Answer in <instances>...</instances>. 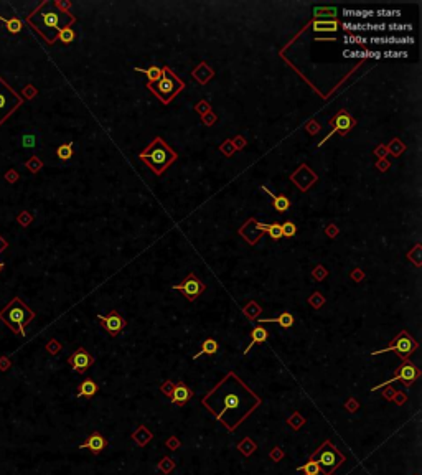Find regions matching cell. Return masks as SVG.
<instances>
[{"label":"cell","mask_w":422,"mask_h":475,"mask_svg":"<svg viewBox=\"0 0 422 475\" xmlns=\"http://www.w3.org/2000/svg\"><path fill=\"white\" fill-rule=\"evenodd\" d=\"M266 233L272 238L274 241H277V240H280L282 238V228H280V224L279 223H272V224H267L266 226Z\"/></svg>","instance_id":"cell-31"},{"label":"cell","mask_w":422,"mask_h":475,"mask_svg":"<svg viewBox=\"0 0 422 475\" xmlns=\"http://www.w3.org/2000/svg\"><path fill=\"white\" fill-rule=\"evenodd\" d=\"M177 158H178L177 152L171 150L162 137H155L154 141L138 154V160L147 163V167H150L155 175H162Z\"/></svg>","instance_id":"cell-2"},{"label":"cell","mask_w":422,"mask_h":475,"mask_svg":"<svg viewBox=\"0 0 422 475\" xmlns=\"http://www.w3.org/2000/svg\"><path fill=\"white\" fill-rule=\"evenodd\" d=\"M162 70H163V75L157 81V84H149L147 88L154 92L163 104H168L171 99L185 88V83L170 68H167V66H163Z\"/></svg>","instance_id":"cell-4"},{"label":"cell","mask_w":422,"mask_h":475,"mask_svg":"<svg viewBox=\"0 0 422 475\" xmlns=\"http://www.w3.org/2000/svg\"><path fill=\"white\" fill-rule=\"evenodd\" d=\"M218 350H220V343H218L216 340H213V338H206L201 343V350L193 356V358L196 360V358H200V356H203V355H215Z\"/></svg>","instance_id":"cell-21"},{"label":"cell","mask_w":422,"mask_h":475,"mask_svg":"<svg viewBox=\"0 0 422 475\" xmlns=\"http://www.w3.org/2000/svg\"><path fill=\"white\" fill-rule=\"evenodd\" d=\"M343 42H345V45H366V43H368V38L360 37V35H355V33H349V35L343 37Z\"/></svg>","instance_id":"cell-33"},{"label":"cell","mask_w":422,"mask_h":475,"mask_svg":"<svg viewBox=\"0 0 422 475\" xmlns=\"http://www.w3.org/2000/svg\"><path fill=\"white\" fill-rule=\"evenodd\" d=\"M415 350H417V342H415L412 336L406 332V330H401V333L396 336V338L389 343L386 348L371 352V356H376V355L384 353V352H396L402 358V361H407V358L415 352Z\"/></svg>","instance_id":"cell-6"},{"label":"cell","mask_w":422,"mask_h":475,"mask_svg":"<svg viewBox=\"0 0 422 475\" xmlns=\"http://www.w3.org/2000/svg\"><path fill=\"white\" fill-rule=\"evenodd\" d=\"M22 96L15 92V89L5 83V79L0 76V125L22 106Z\"/></svg>","instance_id":"cell-5"},{"label":"cell","mask_w":422,"mask_h":475,"mask_svg":"<svg viewBox=\"0 0 422 475\" xmlns=\"http://www.w3.org/2000/svg\"><path fill=\"white\" fill-rule=\"evenodd\" d=\"M343 15L345 17H351V18H369L374 15V10H356V9H345L343 10Z\"/></svg>","instance_id":"cell-30"},{"label":"cell","mask_w":422,"mask_h":475,"mask_svg":"<svg viewBox=\"0 0 422 475\" xmlns=\"http://www.w3.org/2000/svg\"><path fill=\"white\" fill-rule=\"evenodd\" d=\"M280 228H282V238L284 236H286V238H294L295 233H297V224L292 223V221H286L284 224H280Z\"/></svg>","instance_id":"cell-34"},{"label":"cell","mask_w":422,"mask_h":475,"mask_svg":"<svg viewBox=\"0 0 422 475\" xmlns=\"http://www.w3.org/2000/svg\"><path fill=\"white\" fill-rule=\"evenodd\" d=\"M343 56L346 58H381V51H358V50H343Z\"/></svg>","instance_id":"cell-24"},{"label":"cell","mask_w":422,"mask_h":475,"mask_svg":"<svg viewBox=\"0 0 422 475\" xmlns=\"http://www.w3.org/2000/svg\"><path fill=\"white\" fill-rule=\"evenodd\" d=\"M134 70L137 73H144V75H147V86L155 84L163 75V70L160 68V66H150V68H147V70H142V68H134Z\"/></svg>","instance_id":"cell-19"},{"label":"cell","mask_w":422,"mask_h":475,"mask_svg":"<svg viewBox=\"0 0 422 475\" xmlns=\"http://www.w3.org/2000/svg\"><path fill=\"white\" fill-rule=\"evenodd\" d=\"M75 22V17L68 12H59L55 9V5L50 2L40 4L37 10H33L28 17H26V23H28L33 30L42 33V37L48 42L50 45L55 43L56 33L69 26Z\"/></svg>","instance_id":"cell-1"},{"label":"cell","mask_w":422,"mask_h":475,"mask_svg":"<svg viewBox=\"0 0 422 475\" xmlns=\"http://www.w3.org/2000/svg\"><path fill=\"white\" fill-rule=\"evenodd\" d=\"M106 446H108V440H106L104 435L101 432H92L88 437V440L79 446V449H89L92 454H101L106 449Z\"/></svg>","instance_id":"cell-13"},{"label":"cell","mask_w":422,"mask_h":475,"mask_svg":"<svg viewBox=\"0 0 422 475\" xmlns=\"http://www.w3.org/2000/svg\"><path fill=\"white\" fill-rule=\"evenodd\" d=\"M262 190L266 191V193H269L270 198H272V207L275 211H279V213H286V211L290 208V201L286 195H274V193H270L266 187H262Z\"/></svg>","instance_id":"cell-17"},{"label":"cell","mask_w":422,"mask_h":475,"mask_svg":"<svg viewBox=\"0 0 422 475\" xmlns=\"http://www.w3.org/2000/svg\"><path fill=\"white\" fill-rule=\"evenodd\" d=\"M204 289H206V286H204V284L198 279L193 273H190L180 284L171 286V290H178V292H182L185 297H187V300H190V302L196 300L198 297L204 292Z\"/></svg>","instance_id":"cell-7"},{"label":"cell","mask_w":422,"mask_h":475,"mask_svg":"<svg viewBox=\"0 0 422 475\" xmlns=\"http://www.w3.org/2000/svg\"><path fill=\"white\" fill-rule=\"evenodd\" d=\"M75 38H76V33H75V30L71 28V26H64V28H61L58 33H56V37H55V42L56 40H59V42H63V43H71V42H75Z\"/></svg>","instance_id":"cell-25"},{"label":"cell","mask_w":422,"mask_h":475,"mask_svg":"<svg viewBox=\"0 0 422 475\" xmlns=\"http://www.w3.org/2000/svg\"><path fill=\"white\" fill-rule=\"evenodd\" d=\"M386 30V23H371V31H384Z\"/></svg>","instance_id":"cell-39"},{"label":"cell","mask_w":422,"mask_h":475,"mask_svg":"<svg viewBox=\"0 0 422 475\" xmlns=\"http://www.w3.org/2000/svg\"><path fill=\"white\" fill-rule=\"evenodd\" d=\"M56 155L61 162H68L69 158L73 157V144L71 142H66V144H61L59 147L56 149Z\"/></svg>","instance_id":"cell-28"},{"label":"cell","mask_w":422,"mask_h":475,"mask_svg":"<svg viewBox=\"0 0 422 475\" xmlns=\"http://www.w3.org/2000/svg\"><path fill=\"white\" fill-rule=\"evenodd\" d=\"M23 145H25V147H33L35 144H33V139H31V137H23Z\"/></svg>","instance_id":"cell-42"},{"label":"cell","mask_w":422,"mask_h":475,"mask_svg":"<svg viewBox=\"0 0 422 475\" xmlns=\"http://www.w3.org/2000/svg\"><path fill=\"white\" fill-rule=\"evenodd\" d=\"M195 109H196L198 112H204V111H208V103H206V101H201V103H198Z\"/></svg>","instance_id":"cell-40"},{"label":"cell","mask_w":422,"mask_h":475,"mask_svg":"<svg viewBox=\"0 0 422 475\" xmlns=\"http://www.w3.org/2000/svg\"><path fill=\"white\" fill-rule=\"evenodd\" d=\"M223 406H224V411H229V409H236L237 406H239V398H237V394H234V393H228L226 394V398H224V401H223Z\"/></svg>","instance_id":"cell-32"},{"label":"cell","mask_w":422,"mask_h":475,"mask_svg":"<svg viewBox=\"0 0 422 475\" xmlns=\"http://www.w3.org/2000/svg\"><path fill=\"white\" fill-rule=\"evenodd\" d=\"M2 269H4V264H2V262H0V270H2Z\"/></svg>","instance_id":"cell-44"},{"label":"cell","mask_w":422,"mask_h":475,"mask_svg":"<svg viewBox=\"0 0 422 475\" xmlns=\"http://www.w3.org/2000/svg\"><path fill=\"white\" fill-rule=\"evenodd\" d=\"M312 457H319L316 462H319L320 467H323L325 475H332V472L343 462V457L338 454V451H336L333 446L332 449H325V444H323L320 447V451H316Z\"/></svg>","instance_id":"cell-10"},{"label":"cell","mask_w":422,"mask_h":475,"mask_svg":"<svg viewBox=\"0 0 422 475\" xmlns=\"http://www.w3.org/2000/svg\"><path fill=\"white\" fill-rule=\"evenodd\" d=\"M68 363L71 365V368L75 369L76 373H84L92 363H94V356H92L88 350H84L83 347L78 348L76 352H73L71 356L68 358Z\"/></svg>","instance_id":"cell-12"},{"label":"cell","mask_w":422,"mask_h":475,"mask_svg":"<svg viewBox=\"0 0 422 475\" xmlns=\"http://www.w3.org/2000/svg\"><path fill=\"white\" fill-rule=\"evenodd\" d=\"M374 45H412V37H371L369 40Z\"/></svg>","instance_id":"cell-15"},{"label":"cell","mask_w":422,"mask_h":475,"mask_svg":"<svg viewBox=\"0 0 422 475\" xmlns=\"http://www.w3.org/2000/svg\"><path fill=\"white\" fill-rule=\"evenodd\" d=\"M376 15H379V17H399L401 15V10H396V9H393V10H384V9H381V10H378V12H374Z\"/></svg>","instance_id":"cell-36"},{"label":"cell","mask_w":422,"mask_h":475,"mask_svg":"<svg viewBox=\"0 0 422 475\" xmlns=\"http://www.w3.org/2000/svg\"><path fill=\"white\" fill-rule=\"evenodd\" d=\"M313 15L316 18L325 17L327 20H335L336 18V9L335 7H316V9H313Z\"/></svg>","instance_id":"cell-26"},{"label":"cell","mask_w":422,"mask_h":475,"mask_svg":"<svg viewBox=\"0 0 422 475\" xmlns=\"http://www.w3.org/2000/svg\"><path fill=\"white\" fill-rule=\"evenodd\" d=\"M386 28H389L391 31H412V25H409V23H402V25L391 23V25H386Z\"/></svg>","instance_id":"cell-35"},{"label":"cell","mask_w":422,"mask_h":475,"mask_svg":"<svg viewBox=\"0 0 422 475\" xmlns=\"http://www.w3.org/2000/svg\"><path fill=\"white\" fill-rule=\"evenodd\" d=\"M99 323L102 325V328L108 332L111 336L119 335L125 327V320L124 317L117 312V310H112L109 315H97Z\"/></svg>","instance_id":"cell-11"},{"label":"cell","mask_w":422,"mask_h":475,"mask_svg":"<svg viewBox=\"0 0 422 475\" xmlns=\"http://www.w3.org/2000/svg\"><path fill=\"white\" fill-rule=\"evenodd\" d=\"M99 391V386L94 380L86 378L78 388V398H92Z\"/></svg>","instance_id":"cell-16"},{"label":"cell","mask_w":422,"mask_h":475,"mask_svg":"<svg viewBox=\"0 0 422 475\" xmlns=\"http://www.w3.org/2000/svg\"><path fill=\"white\" fill-rule=\"evenodd\" d=\"M419 375H420V371H419L417 366L412 365L411 361H404L399 368H396V375L393 376L391 380H388V381H384V383H381V385L374 386V388L371 389V391H376V389H379V388L386 386V385H391V383H396L398 380L404 381L406 386H411V385H414V381L419 378Z\"/></svg>","instance_id":"cell-8"},{"label":"cell","mask_w":422,"mask_h":475,"mask_svg":"<svg viewBox=\"0 0 422 475\" xmlns=\"http://www.w3.org/2000/svg\"><path fill=\"white\" fill-rule=\"evenodd\" d=\"M33 317H35L33 310H30L28 306H26L20 297H13V299L0 310V320L9 327L13 333L22 335V336H25V327L33 320Z\"/></svg>","instance_id":"cell-3"},{"label":"cell","mask_w":422,"mask_h":475,"mask_svg":"<svg viewBox=\"0 0 422 475\" xmlns=\"http://www.w3.org/2000/svg\"><path fill=\"white\" fill-rule=\"evenodd\" d=\"M333 124V129H332V132L327 135V137H323L322 141L319 142V147H322L323 144H325L330 137H332L335 132H341V135H345V134H348L349 130H351L353 127H355V124H356V121L353 119V116L349 114V112H346L345 109H341V111H338L336 114L330 119V125Z\"/></svg>","instance_id":"cell-9"},{"label":"cell","mask_w":422,"mask_h":475,"mask_svg":"<svg viewBox=\"0 0 422 475\" xmlns=\"http://www.w3.org/2000/svg\"><path fill=\"white\" fill-rule=\"evenodd\" d=\"M215 121H216V116H215V114H209L206 119H204V122H206L208 125H209V124H213Z\"/></svg>","instance_id":"cell-43"},{"label":"cell","mask_w":422,"mask_h":475,"mask_svg":"<svg viewBox=\"0 0 422 475\" xmlns=\"http://www.w3.org/2000/svg\"><path fill=\"white\" fill-rule=\"evenodd\" d=\"M251 336H253V342H251V345L246 348V352L244 353H248L251 348H253V345H256V343H262V342H266L267 340V336H269V333H267V330L266 328H262V327H256L254 330H253V333H251Z\"/></svg>","instance_id":"cell-23"},{"label":"cell","mask_w":422,"mask_h":475,"mask_svg":"<svg viewBox=\"0 0 422 475\" xmlns=\"http://www.w3.org/2000/svg\"><path fill=\"white\" fill-rule=\"evenodd\" d=\"M59 348H61V345H59L56 340H50V343L46 345V350H48L50 353H58Z\"/></svg>","instance_id":"cell-38"},{"label":"cell","mask_w":422,"mask_h":475,"mask_svg":"<svg viewBox=\"0 0 422 475\" xmlns=\"http://www.w3.org/2000/svg\"><path fill=\"white\" fill-rule=\"evenodd\" d=\"M381 56L384 58H407V51H384L381 53Z\"/></svg>","instance_id":"cell-37"},{"label":"cell","mask_w":422,"mask_h":475,"mask_svg":"<svg viewBox=\"0 0 422 475\" xmlns=\"http://www.w3.org/2000/svg\"><path fill=\"white\" fill-rule=\"evenodd\" d=\"M7 246H9V243H7V241L4 240V238H2V236H0V254H2V253H4V251L7 249Z\"/></svg>","instance_id":"cell-41"},{"label":"cell","mask_w":422,"mask_h":475,"mask_svg":"<svg viewBox=\"0 0 422 475\" xmlns=\"http://www.w3.org/2000/svg\"><path fill=\"white\" fill-rule=\"evenodd\" d=\"M191 396H193V393H191V389L188 386H185L183 383H177L173 386V391L170 393V399L173 404L183 406L191 399Z\"/></svg>","instance_id":"cell-14"},{"label":"cell","mask_w":422,"mask_h":475,"mask_svg":"<svg viewBox=\"0 0 422 475\" xmlns=\"http://www.w3.org/2000/svg\"><path fill=\"white\" fill-rule=\"evenodd\" d=\"M0 22L4 23L7 31L13 33V35H15V33H20V31H22V28H23V22L20 18H17V17H12V18L7 20V18H4L2 15H0Z\"/></svg>","instance_id":"cell-22"},{"label":"cell","mask_w":422,"mask_h":475,"mask_svg":"<svg viewBox=\"0 0 422 475\" xmlns=\"http://www.w3.org/2000/svg\"><path fill=\"white\" fill-rule=\"evenodd\" d=\"M300 472H305V475H319L322 472V467L319 465V462H316L313 457H310V460L307 462L305 465L299 467Z\"/></svg>","instance_id":"cell-29"},{"label":"cell","mask_w":422,"mask_h":475,"mask_svg":"<svg viewBox=\"0 0 422 475\" xmlns=\"http://www.w3.org/2000/svg\"><path fill=\"white\" fill-rule=\"evenodd\" d=\"M343 30L346 31H369L371 30V23L363 22H343Z\"/></svg>","instance_id":"cell-27"},{"label":"cell","mask_w":422,"mask_h":475,"mask_svg":"<svg viewBox=\"0 0 422 475\" xmlns=\"http://www.w3.org/2000/svg\"><path fill=\"white\" fill-rule=\"evenodd\" d=\"M338 22L336 20H315L312 23L313 31H336L338 30Z\"/></svg>","instance_id":"cell-20"},{"label":"cell","mask_w":422,"mask_h":475,"mask_svg":"<svg viewBox=\"0 0 422 475\" xmlns=\"http://www.w3.org/2000/svg\"><path fill=\"white\" fill-rule=\"evenodd\" d=\"M279 323L280 327H284V328H290L294 325V317H292V314L290 312H282L279 317H275V319H259V323Z\"/></svg>","instance_id":"cell-18"}]
</instances>
